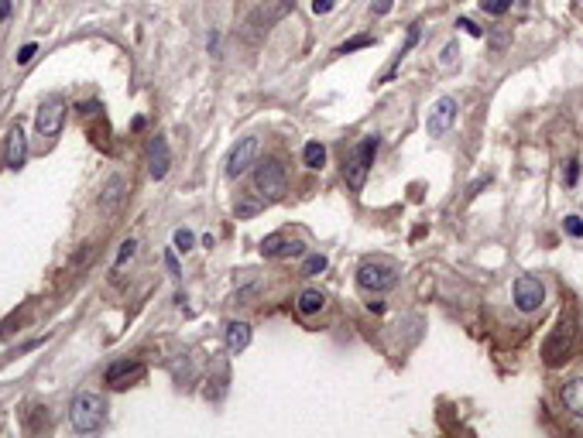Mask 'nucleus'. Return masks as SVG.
<instances>
[{
  "mask_svg": "<svg viewBox=\"0 0 583 438\" xmlns=\"http://www.w3.org/2000/svg\"><path fill=\"white\" fill-rule=\"evenodd\" d=\"M261 253L271 257V260H278V257H298V253H305V243L285 237V233H271V237L261 243Z\"/></svg>",
  "mask_w": 583,
  "mask_h": 438,
  "instance_id": "f8f14e48",
  "label": "nucleus"
},
{
  "mask_svg": "<svg viewBox=\"0 0 583 438\" xmlns=\"http://www.w3.org/2000/svg\"><path fill=\"white\" fill-rule=\"evenodd\" d=\"M62 123H66V103H62V96H48L38 107V117H35L38 137H59Z\"/></svg>",
  "mask_w": 583,
  "mask_h": 438,
  "instance_id": "0eeeda50",
  "label": "nucleus"
},
{
  "mask_svg": "<svg viewBox=\"0 0 583 438\" xmlns=\"http://www.w3.org/2000/svg\"><path fill=\"white\" fill-rule=\"evenodd\" d=\"M377 148H381V137H377V134H368V137L350 151V158H347V164H343V175H347V185H350L354 192L364 189L368 171H371V164H374Z\"/></svg>",
  "mask_w": 583,
  "mask_h": 438,
  "instance_id": "7ed1b4c3",
  "label": "nucleus"
},
{
  "mask_svg": "<svg viewBox=\"0 0 583 438\" xmlns=\"http://www.w3.org/2000/svg\"><path fill=\"white\" fill-rule=\"evenodd\" d=\"M3 158H7V168H10V171H21V168H24V161H28V137H24L21 127H14V130L7 134Z\"/></svg>",
  "mask_w": 583,
  "mask_h": 438,
  "instance_id": "ddd939ff",
  "label": "nucleus"
},
{
  "mask_svg": "<svg viewBox=\"0 0 583 438\" xmlns=\"http://www.w3.org/2000/svg\"><path fill=\"white\" fill-rule=\"evenodd\" d=\"M511 3H515V0H480V7H484L487 14H494V17H501Z\"/></svg>",
  "mask_w": 583,
  "mask_h": 438,
  "instance_id": "393cba45",
  "label": "nucleus"
},
{
  "mask_svg": "<svg viewBox=\"0 0 583 438\" xmlns=\"http://www.w3.org/2000/svg\"><path fill=\"white\" fill-rule=\"evenodd\" d=\"M10 10H14V7H10V0H0V24H7V21H10Z\"/></svg>",
  "mask_w": 583,
  "mask_h": 438,
  "instance_id": "473e14b6",
  "label": "nucleus"
},
{
  "mask_svg": "<svg viewBox=\"0 0 583 438\" xmlns=\"http://www.w3.org/2000/svg\"><path fill=\"white\" fill-rule=\"evenodd\" d=\"M141 377H144V366H141L137 359H117V363L107 366V384H110L114 391H124L130 384H137Z\"/></svg>",
  "mask_w": 583,
  "mask_h": 438,
  "instance_id": "1a4fd4ad",
  "label": "nucleus"
},
{
  "mask_svg": "<svg viewBox=\"0 0 583 438\" xmlns=\"http://www.w3.org/2000/svg\"><path fill=\"white\" fill-rule=\"evenodd\" d=\"M172 243H175V250L189 253V250H192V243H196V237H192V230H175V237H172Z\"/></svg>",
  "mask_w": 583,
  "mask_h": 438,
  "instance_id": "4be33fe9",
  "label": "nucleus"
},
{
  "mask_svg": "<svg viewBox=\"0 0 583 438\" xmlns=\"http://www.w3.org/2000/svg\"><path fill=\"white\" fill-rule=\"evenodd\" d=\"M542 302H545V288H542L539 278H532V274L515 278V305H518V312L532 315V312L542 308Z\"/></svg>",
  "mask_w": 583,
  "mask_h": 438,
  "instance_id": "6e6552de",
  "label": "nucleus"
},
{
  "mask_svg": "<svg viewBox=\"0 0 583 438\" xmlns=\"http://www.w3.org/2000/svg\"><path fill=\"white\" fill-rule=\"evenodd\" d=\"M336 7V0H312V14H330Z\"/></svg>",
  "mask_w": 583,
  "mask_h": 438,
  "instance_id": "c756f323",
  "label": "nucleus"
},
{
  "mask_svg": "<svg viewBox=\"0 0 583 438\" xmlns=\"http://www.w3.org/2000/svg\"><path fill=\"white\" fill-rule=\"evenodd\" d=\"M35 52H38V45H35V41H31V45H24V48L17 52V65H28V62L35 58Z\"/></svg>",
  "mask_w": 583,
  "mask_h": 438,
  "instance_id": "c85d7f7f",
  "label": "nucleus"
},
{
  "mask_svg": "<svg viewBox=\"0 0 583 438\" xmlns=\"http://www.w3.org/2000/svg\"><path fill=\"white\" fill-rule=\"evenodd\" d=\"M323 305H326V298H323V291H316V288H305V291L298 295V302H295V308H298L302 315H316V312H323Z\"/></svg>",
  "mask_w": 583,
  "mask_h": 438,
  "instance_id": "f3484780",
  "label": "nucleus"
},
{
  "mask_svg": "<svg viewBox=\"0 0 583 438\" xmlns=\"http://www.w3.org/2000/svg\"><path fill=\"white\" fill-rule=\"evenodd\" d=\"M577 178H580V161H570V164H566V171H563L566 189H573V185H577Z\"/></svg>",
  "mask_w": 583,
  "mask_h": 438,
  "instance_id": "a878e982",
  "label": "nucleus"
},
{
  "mask_svg": "<svg viewBox=\"0 0 583 438\" xmlns=\"http://www.w3.org/2000/svg\"><path fill=\"white\" fill-rule=\"evenodd\" d=\"M254 161H257V137H244V141L230 151V158H227V175H230V178L244 175Z\"/></svg>",
  "mask_w": 583,
  "mask_h": 438,
  "instance_id": "9b49d317",
  "label": "nucleus"
},
{
  "mask_svg": "<svg viewBox=\"0 0 583 438\" xmlns=\"http://www.w3.org/2000/svg\"><path fill=\"white\" fill-rule=\"evenodd\" d=\"M563 230H566V237L580 240L583 237V219L580 216H566V219H563Z\"/></svg>",
  "mask_w": 583,
  "mask_h": 438,
  "instance_id": "b1692460",
  "label": "nucleus"
},
{
  "mask_svg": "<svg viewBox=\"0 0 583 438\" xmlns=\"http://www.w3.org/2000/svg\"><path fill=\"white\" fill-rule=\"evenodd\" d=\"M134 250H137V243H134V240H124V243H121V250H117V264H114L117 271L124 267V264L130 260V257H134Z\"/></svg>",
  "mask_w": 583,
  "mask_h": 438,
  "instance_id": "5701e85b",
  "label": "nucleus"
},
{
  "mask_svg": "<svg viewBox=\"0 0 583 438\" xmlns=\"http://www.w3.org/2000/svg\"><path fill=\"white\" fill-rule=\"evenodd\" d=\"M292 7H295V0H264V7L250 17V28H257V31H268L271 24H278L282 17H289Z\"/></svg>",
  "mask_w": 583,
  "mask_h": 438,
  "instance_id": "9d476101",
  "label": "nucleus"
},
{
  "mask_svg": "<svg viewBox=\"0 0 583 438\" xmlns=\"http://www.w3.org/2000/svg\"><path fill=\"white\" fill-rule=\"evenodd\" d=\"M395 281H398V274L388 260H364L357 271V284L364 291H388V288H395Z\"/></svg>",
  "mask_w": 583,
  "mask_h": 438,
  "instance_id": "20e7f679",
  "label": "nucleus"
},
{
  "mask_svg": "<svg viewBox=\"0 0 583 438\" xmlns=\"http://www.w3.org/2000/svg\"><path fill=\"white\" fill-rule=\"evenodd\" d=\"M457 100L453 96H439L436 103H432V110H429V117H425V130H429V137H446L450 130H453V123H457Z\"/></svg>",
  "mask_w": 583,
  "mask_h": 438,
  "instance_id": "423d86ee",
  "label": "nucleus"
},
{
  "mask_svg": "<svg viewBox=\"0 0 583 438\" xmlns=\"http://www.w3.org/2000/svg\"><path fill=\"white\" fill-rule=\"evenodd\" d=\"M323 271H326V257H323V253L305 257V264H302V274H305V278H316V274H323Z\"/></svg>",
  "mask_w": 583,
  "mask_h": 438,
  "instance_id": "aec40b11",
  "label": "nucleus"
},
{
  "mask_svg": "<svg viewBox=\"0 0 583 438\" xmlns=\"http://www.w3.org/2000/svg\"><path fill=\"white\" fill-rule=\"evenodd\" d=\"M250 346V325L248 322H230L227 325V353H244Z\"/></svg>",
  "mask_w": 583,
  "mask_h": 438,
  "instance_id": "2eb2a0df",
  "label": "nucleus"
},
{
  "mask_svg": "<svg viewBox=\"0 0 583 438\" xmlns=\"http://www.w3.org/2000/svg\"><path fill=\"white\" fill-rule=\"evenodd\" d=\"M570 350H573V322H559V325L549 332V339L542 343L545 366H559L563 359L570 357Z\"/></svg>",
  "mask_w": 583,
  "mask_h": 438,
  "instance_id": "39448f33",
  "label": "nucleus"
},
{
  "mask_svg": "<svg viewBox=\"0 0 583 438\" xmlns=\"http://www.w3.org/2000/svg\"><path fill=\"white\" fill-rule=\"evenodd\" d=\"M121 199H124V178H110L107 189H103V196H100V209H103V212H114Z\"/></svg>",
  "mask_w": 583,
  "mask_h": 438,
  "instance_id": "a211bd4d",
  "label": "nucleus"
},
{
  "mask_svg": "<svg viewBox=\"0 0 583 438\" xmlns=\"http://www.w3.org/2000/svg\"><path fill=\"white\" fill-rule=\"evenodd\" d=\"M165 264H168V271H172L175 278L182 274V271H179V260H175V250H168V253H165Z\"/></svg>",
  "mask_w": 583,
  "mask_h": 438,
  "instance_id": "7c9ffc66",
  "label": "nucleus"
},
{
  "mask_svg": "<svg viewBox=\"0 0 583 438\" xmlns=\"http://www.w3.org/2000/svg\"><path fill=\"white\" fill-rule=\"evenodd\" d=\"M371 45H374V38H371V35H357V38L343 41V45L336 48V55H350V52H357V48H371Z\"/></svg>",
  "mask_w": 583,
  "mask_h": 438,
  "instance_id": "412c9836",
  "label": "nucleus"
},
{
  "mask_svg": "<svg viewBox=\"0 0 583 438\" xmlns=\"http://www.w3.org/2000/svg\"><path fill=\"white\" fill-rule=\"evenodd\" d=\"M168 164H172V158H168L165 137H151V144H148V171H151L155 182H162L168 175Z\"/></svg>",
  "mask_w": 583,
  "mask_h": 438,
  "instance_id": "4468645a",
  "label": "nucleus"
},
{
  "mask_svg": "<svg viewBox=\"0 0 583 438\" xmlns=\"http://www.w3.org/2000/svg\"><path fill=\"white\" fill-rule=\"evenodd\" d=\"M391 10V0H374L371 3V14H388Z\"/></svg>",
  "mask_w": 583,
  "mask_h": 438,
  "instance_id": "2f4dec72",
  "label": "nucleus"
},
{
  "mask_svg": "<svg viewBox=\"0 0 583 438\" xmlns=\"http://www.w3.org/2000/svg\"><path fill=\"white\" fill-rule=\"evenodd\" d=\"M563 404L570 414L583 418V377H573L570 384H563Z\"/></svg>",
  "mask_w": 583,
  "mask_h": 438,
  "instance_id": "dca6fc26",
  "label": "nucleus"
},
{
  "mask_svg": "<svg viewBox=\"0 0 583 438\" xmlns=\"http://www.w3.org/2000/svg\"><path fill=\"white\" fill-rule=\"evenodd\" d=\"M103 421H107V400L100 398V394L86 391V394L73 398V404H69V425H73V432H80V435L100 432Z\"/></svg>",
  "mask_w": 583,
  "mask_h": 438,
  "instance_id": "f257e3e1",
  "label": "nucleus"
},
{
  "mask_svg": "<svg viewBox=\"0 0 583 438\" xmlns=\"http://www.w3.org/2000/svg\"><path fill=\"white\" fill-rule=\"evenodd\" d=\"M302 164L312 168V171H319V168L326 164V148H323L319 141H309V144L302 148Z\"/></svg>",
  "mask_w": 583,
  "mask_h": 438,
  "instance_id": "6ab92c4d",
  "label": "nucleus"
},
{
  "mask_svg": "<svg viewBox=\"0 0 583 438\" xmlns=\"http://www.w3.org/2000/svg\"><path fill=\"white\" fill-rule=\"evenodd\" d=\"M457 55H460L457 41H450V45H446V48H443V55H439V65H446V69H450V65H453V62H457Z\"/></svg>",
  "mask_w": 583,
  "mask_h": 438,
  "instance_id": "bb28decb",
  "label": "nucleus"
},
{
  "mask_svg": "<svg viewBox=\"0 0 583 438\" xmlns=\"http://www.w3.org/2000/svg\"><path fill=\"white\" fill-rule=\"evenodd\" d=\"M254 192L268 202L282 199L289 192V175H285V164L278 158L254 161Z\"/></svg>",
  "mask_w": 583,
  "mask_h": 438,
  "instance_id": "f03ea898",
  "label": "nucleus"
},
{
  "mask_svg": "<svg viewBox=\"0 0 583 438\" xmlns=\"http://www.w3.org/2000/svg\"><path fill=\"white\" fill-rule=\"evenodd\" d=\"M457 28H463V31H467L470 38H484V31H480V28H477V24L470 21V17H460V21H457Z\"/></svg>",
  "mask_w": 583,
  "mask_h": 438,
  "instance_id": "cd10ccee",
  "label": "nucleus"
}]
</instances>
